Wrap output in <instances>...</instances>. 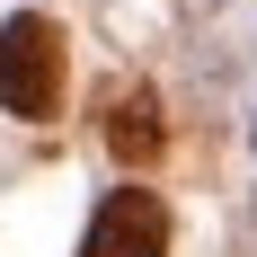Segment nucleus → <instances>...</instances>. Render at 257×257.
<instances>
[{
    "instance_id": "f03ea898",
    "label": "nucleus",
    "mask_w": 257,
    "mask_h": 257,
    "mask_svg": "<svg viewBox=\"0 0 257 257\" xmlns=\"http://www.w3.org/2000/svg\"><path fill=\"white\" fill-rule=\"evenodd\" d=\"M160 248H169V213H160L151 186H115L80 239V257H160Z\"/></svg>"
},
{
    "instance_id": "7ed1b4c3",
    "label": "nucleus",
    "mask_w": 257,
    "mask_h": 257,
    "mask_svg": "<svg viewBox=\"0 0 257 257\" xmlns=\"http://www.w3.org/2000/svg\"><path fill=\"white\" fill-rule=\"evenodd\" d=\"M160 142H169V124H160V98L151 89H124L115 98V115H106V151L124 160V169H151Z\"/></svg>"
},
{
    "instance_id": "f257e3e1",
    "label": "nucleus",
    "mask_w": 257,
    "mask_h": 257,
    "mask_svg": "<svg viewBox=\"0 0 257 257\" xmlns=\"http://www.w3.org/2000/svg\"><path fill=\"white\" fill-rule=\"evenodd\" d=\"M62 80H71L62 27L45 9H18V18L0 27V106L27 115V124H45V115H62Z\"/></svg>"
}]
</instances>
